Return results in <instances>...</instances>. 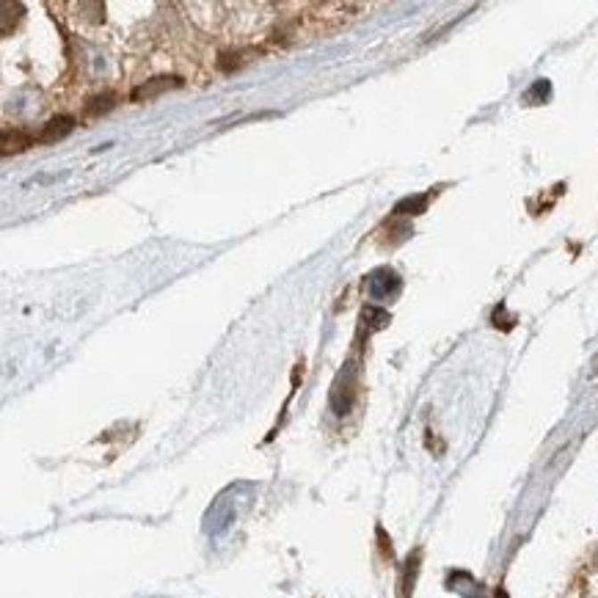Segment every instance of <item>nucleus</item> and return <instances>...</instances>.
Wrapping results in <instances>:
<instances>
[{"label":"nucleus","instance_id":"1","mask_svg":"<svg viewBox=\"0 0 598 598\" xmlns=\"http://www.w3.org/2000/svg\"><path fill=\"white\" fill-rule=\"evenodd\" d=\"M72 127H75V125H72V119H53V122L45 127V133L39 135V141H42V143L58 141V138H64Z\"/></svg>","mask_w":598,"mask_h":598}]
</instances>
